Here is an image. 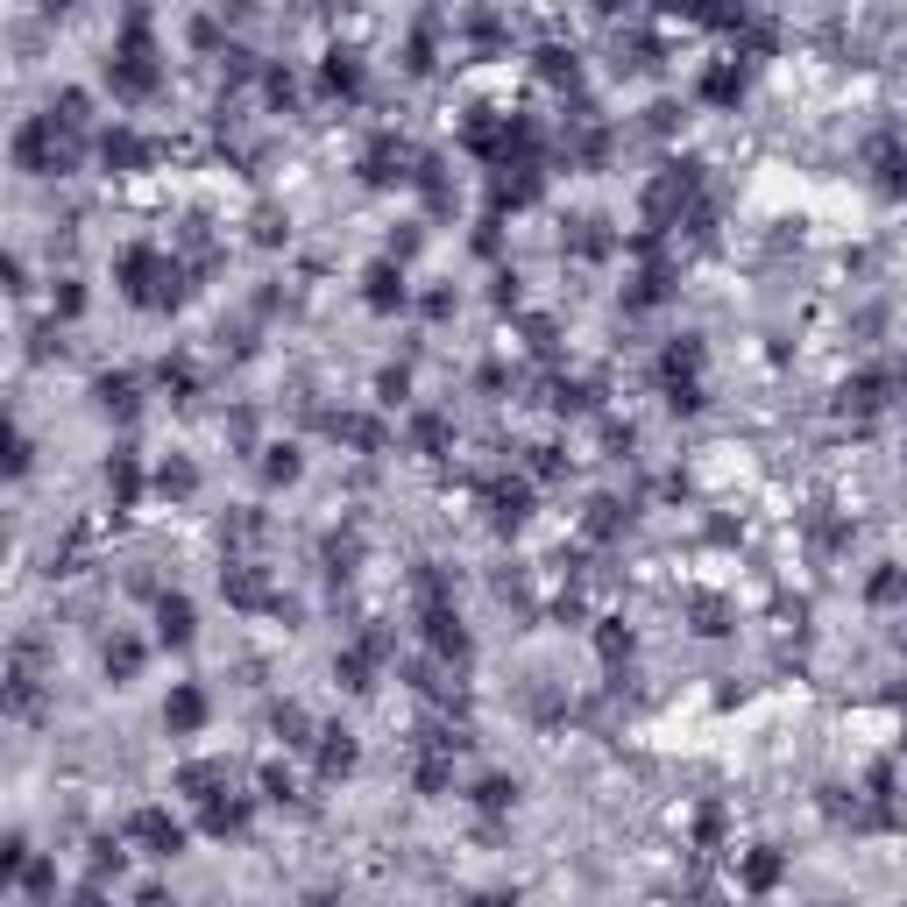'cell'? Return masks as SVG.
I'll return each mask as SVG.
<instances>
[{
  "label": "cell",
  "instance_id": "1",
  "mask_svg": "<svg viewBox=\"0 0 907 907\" xmlns=\"http://www.w3.org/2000/svg\"><path fill=\"white\" fill-rule=\"evenodd\" d=\"M107 78H114V93H121V100L156 93V50H149V15H142V8L128 15V43L107 57Z\"/></svg>",
  "mask_w": 907,
  "mask_h": 907
},
{
  "label": "cell",
  "instance_id": "2",
  "mask_svg": "<svg viewBox=\"0 0 907 907\" xmlns=\"http://www.w3.org/2000/svg\"><path fill=\"white\" fill-rule=\"evenodd\" d=\"M121 291H128L135 305H171V298H178V263L156 256V249H128V256H121Z\"/></svg>",
  "mask_w": 907,
  "mask_h": 907
},
{
  "label": "cell",
  "instance_id": "3",
  "mask_svg": "<svg viewBox=\"0 0 907 907\" xmlns=\"http://www.w3.org/2000/svg\"><path fill=\"white\" fill-rule=\"evenodd\" d=\"M15 163H22L29 178H50V171L64 178V171H71V149L57 142V121H50V114H36V121L15 128Z\"/></svg>",
  "mask_w": 907,
  "mask_h": 907
},
{
  "label": "cell",
  "instance_id": "4",
  "mask_svg": "<svg viewBox=\"0 0 907 907\" xmlns=\"http://www.w3.org/2000/svg\"><path fill=\"white\" fill-rule=\"evenodd\" d=\"M128 837H135L149 858H178V851H185V830H178L163 808H135V815H128Z\"/></svg>",
  "mask_w": 907,
  "mask_h": 907
},
{
  "label": "cell",
  "instance_id": "5",
  "mask_svg": "<svg viewBox=\"0 0 907 907\" xmlns=\"http://www.w3.org/2000/svg\"><path fill=\"white\" fill-rule=\"evenodd\" d=\"M426 638H433V652L468 659V631H461V617H454L447 603H426Z\"/></svg>",
  "mask_w": 907,
  "mask_h": 907
},
{
  "label": "cell",
  "instance_id": "6",
  "mask_svg": "<svg viewBox=\"0 0 907 907\" xmlns=\"http://www.w3.org/2000/svg\"><path fill=\"white\" fill-rule=\"evenodd\" d=\"M163 723H171L178 737L199 730V723H206V695H199V688H171V702H163Z\"/></svg>",
  "mask_w": 907,
  "mask_h": 907
},
{
  "label": "cell",
  "instance_id": "7",
  "mask_svg": "<svg viewBox=\"0 0 907 907\" xmlns=\"http://www.w3.org/2000/svg\"><path fill=\"white\" fill-rule=\"evenodd\" d=\"M489 504H497V525H525L532 518V489L525 482H497V489H489Z\"/></svg>",
  "mask_w": 907,
  "mask_h": 907
},
{
  "label": "cell",
  "instance_id": "8",
  "mask_svg": "<svg viewBox=\"0 0 907 907\" xmlns=\"http://www.w3.org/2000/svg\"><path fill=\"white\" fill-rule=\"evenodd\" d=\"M156 631H163V645H185L192 638V603L185 596H163L156 603Z\"/></svg>",
  "mask_w": 907,
  "mask_h": 907
},
{
  "label": "cell",
  "instance_id": "9",
  "mask_svg": "<svg viewBox=\"0 0 907 907\" xmlns=\"http://www.w3.org/2000/svg\"><path fill=\"white\" fill-rule=\"evenodd\" d=\"M390 178H411V171H404V142L383 135V142L369 149V185H390Z\"/></svg>",
  "mask_w": 907,
  "mask_h": 907
},
{
  "label": "cell",
  "instance_id": "10",
  "mask_svg": "<svg viewBox=\"0 0 907 907\" xmlns=\"http://www.w3.org/2000/svg\"><path fill=\"white\" fill-rule=\"evenodd\" d=\"M100 156L114 163V171H135V163H149V149H142V135H128V128H114V135L100 142Z\"/></svg>",
  "mask_w": 907,
  "mask_h": 907
},
{
  "label": "cell",
  "instance_id": "11",
  "mask_svg": "<svg viewBox=\"0 0 907 907\" xmlns=\"http://www.w3.org/2000/svg\"><path fill=\"white\" fill-rule=\"evenodd\" d=\"M355 766V745H348V730H326V745H319V773L326 780H341Z\"/></svg>",
  "mask_w": 907,
  "mask_h": 907
},
{
  "label": "cell",
  "instance_id": "12",
  "mask_svg": "<svg viewBox=\"0 0 907 907\" xmlns=\"http://www.w3.org/2000/svg\"><path fill=\"white\" fill-rule=\"evenodd\" d=\"M369 305H376V312H390V305H404V277H397L390 263H376V270H369Z\"/></svg>",
  "mask_w": 907,
  "mask_h": 907
},
{
  "label": "cell",
  "instance_id": "13",
  "mask_svg": "<svg viewBox=\"0 0 907 907\" xmlns=\"http://www.w3.org/2000/svg\"><path fill=\"white\" fill-rule=\"evenodd\" d=\"M241 822H249V801H206V830L213 837H234Z\"/></svg>",
  "mask_w": 907,
  "mask_h": 907
},
{
  "label": "cell",
  "instance_id": "14",
  "mask_svg": "<svg viewBox=\"0 0 907 907\" xmlns=\"http://www.w3.org/2000/svg\"><path fill=\"white\" fill-rule=\"evenodd\" d=\"M886 404V376H858V383H844V411H879Z\"/></svg>",
  "mask_w": 907,
  "mask_h": 907
},
{
  "label": "cell",
  "instance_id": "15",
  "mask_svg": "<svg viewBox=\"0 0 907 907\" xmlns=\"http://www.w3.org/2000/svg\"><path fill=\"white\" fill-rule=\"evenodd\" d=\"M355 86H362V64L348 50H334V57H326V93H355Z\"/></svg>",
  "mask_w": 907,
  "mask_h": 907
},
{
  "label": "cell",
  "instance_id": "16",
  "mask_svg": "<svg viewBox=\"0 0 907 907\" xmlns=\"http://www.w3.org/2000/svg\"><path fill=\"white\" fill-rule=\"evenodd\" d=\"M86 114H93V100L78 93V86H64V93H57V107H50V121H64V128H86Z\"/></svg>",
  "mask_w": 907,
  "mask_h": 907
},
{
  "label": "cell",
  "instance_id": "17",
  "mask_svg": "<svg viewBox=\"0 0 907 907\" xmlns=\"http://www.w3.org/2000/svg\"><path fill=\"white\" fill-rule=\"evenodd\" d=\"M220 582H227V596H234L241 610H256V603H263V582H256V574H249V567H227V574H220Z\"/></svg>",
  "mask_w": 907,
  "mask_h": 907
},
{
  "label": "cell",
  "instance_id": "18",
  "mask_svg": "<svg viewBox=\"0 0 907 907\" xmlns=\"http://www.w3.org/2000/svg\"><path fill=\"white\" fill-rule=\"evenodd\" d=\"M107 489H114V504H135L142 475H135V461H128V454H114V468H107Z\"/></svg>",
  "mask_w": 907,
  "mask_h": 907
},
{
  "label": "cell",
  "instance_id": "19",
  "mask_svg": "<svg viewBox=\"0 0 907 907\" xmlns=\"http://www.w3.org/2000/svg\"><path fill=\"white\" fill-rule=\"evenodd\" d=\"M135 667H142V645H135V638H114V645H107V674H114V681H128Z\"/></svg>",
  "mask_w": 907,
  "mask_h": 907
},
{
  "label": "cell",
  "instance_id": "20",
  "mask_svg": "<svg viewBox=\"0 0 907 907\" xmlns=\"http://www.w3.org/2000/svg\"><path fill=\"white\" fill-rule=\"evenodd\" d=\"M100 404L128 419V411H135V383H128V376H100Z\"/></svg>",
  "mask_w": 907,
  "mask_h": 907
},
{
  "label": "cell",
  "instance_id": "21",
  "mask_svg": "<svg viewBox=\"0 0 907 907\" xmlns=\"http://www.w3.org/2000/svg\"><path fill=\"white\" fill-rule=\"evenodd\" d=\"M780 879V851H745V886H773Z\"/></svg>",
  "mask_w": 907,
  "mask_h": 907
},
{
  "label": "cell",
  "instance_id": "22",
  "mask_svg": "<svg viewBox=\"0 0 907 907\" xmlns=\"http://www.w3.org/2000/svg\"><path fill=\"white\" fill-rule=\"evenodd\" d=\"M22 886H29V900H50V893H57V865H50V858H29Z\"/></svg>",
  "mask_w": 907,
  "mask_h": 907
},
{
  "label": "cell",
  "instance_id": "23",
  "mask_svg": "<svg viewBox=\"0 0 907 907\" xmlns=\"http://www.w3.org/2000/svg\"><path fill=\"white\" fill-rule=\"evenodd\" d=\"M589 532H596V539L624 532V504H610V497H603V504H589Z\"/></svg>",
  "mask_w": 907,
  "mask_h": 907
},
{
  "label": "cell",
  "instance_id": "24",
  "mask_svg": "<svg viewBox=\"0 0 907 907\" xmlns=\"http://www.w3.org/2000/svg\"><path fill=\"white\" fill-rule=\"evenodd\" d=\"M475 801H482V808H511V801H518V780H504V773H497V780H482Z\"/></svg>",
  "mask_w": 907,
  "mask_h": 907
},
{
  "label": "cell",
  "instance_id": "25",
  "mask_svg": "<svg viewBox=\"0 0 907 907\" xmlns=\"http://www.w3.org/2000/svg\"><path fill=\"white\" fill-rule=\"evenodd\" d=\"M192 482H199V475H192L185 461H171V468L156 475V489H163V497H192Z\"/></svg>",
  "mask_w": 907,
  "mask_h": 907
},
{
  "label": "cell",
  "instance_id": "26",
  "mask_svg": "<svg viewBox=\"0 0 907 907\" xmlns=\"http://www.w3.org/2000/svg\"><path fill=\"white\" fill-rule=\"evenodd\" d=\"M737 86H745V78H737L730 64H716V71L702 78V93H709V100H737Z\"/></svg>",
  "mask_w": 907,
  "mask_h": 907
},
{
  "label": "cell",
  "instance_id": "27",
  "mask_svg": "<svg viewBox=\"0 0 907 907\" xmlns=\"http://www.w3.org/2000/svg\"><path fill=\"white\" fill-rule=\"evenodd\" d=\"M596 645H603V659H631V631H624L617 617H610V624L596 631Z\"/></svg>",
  "mask_w": 907,
  "mask_h": 907
},
{
  "label": "cell",
  "instance_id": "28",
  "mask_svg": "<svg viewBox=\"0 0 907 907\" xmlns=\"http://www.w3.org/2000/svg\"><path fill=\"white\" fill-rule=\"evenodd\" d=\"M121 858H128V851H121L114 837H100V844H93V879H107V872H121Z\"/></svg>",
  "mask_w": 907,
  "mask_h": 907
},
{
  "label": "cell",
  "instance_id": "29",
  "mask_svg": "<svg viewBox=\"0 0 907 907\" xmlns=\"http://www.w3.org/2000/svg\"><path fill=\"white\" fill-rule=\"evenodd\" d=\"M900 589H907V574H900V567H879V574H872V603H893Z\"/></svg>",
  "mask_w": 907,
  "mask_h": 907
},
{
  "label": "cell",
  "instance_id": "30",
  "mask_svg": "<svg viewBox=\"0 0 907 907\" xmlns=\"http://www.w3.org/2000/svg\"><path fill=\"white\" fill-rule=\"evenodd\" d=\"M305 730H312L305 709H277V737H284V745H305Z\"/></svg>",
  "mask_w": 907,
  "mask_h": 907
},
{
  "label": "cell",
  "instance_id": "31",
  "mask_svg": "<svg viewBox=\"0 0 907 907\" xmlns=\"http://www.w3.org/2000/svg\"><path fill=\"white\" fill-rule=\"evenodd\" d=\"M263 468H270V482H291V475H298V447H270Z\"/></svg>",
  "mask_w": 907,
  "mask_h": 907
},
{
  "label": "cell",
  "instance_id": "32",
  "mask_svg": "<svg viewBox=\"0 0 907 907\" xmlns=\"http://www.w3.org/2000/svg\"><path fill=\"white\" fill-rule=\"evenodd\" d=\"M411 433H419V447H426V454H440V447H447V426L433 419V411H426V419H419V426H411Z\"/></svg>",
  "mask_w": 907,
  "mask_h": 907
},
{
  "label": "cell",
  "instance_id": "33",
  "mask_svg": "<svg viewBox=\"0 0 907 907\" xmlns=\"http://www.w3.org/2000/svg\"><path fill=\"white\" fill-rule=\"evenodd\" d=\"M695 617H702V631H730V610H723V603H709V596L695 603Z\"/></svg>",
  "mask_w": 907,
  "mask_h": 907
},
{
  "label": "cell",
  "instance_id": "34",
  "mask_svg": "<svg viewBox=\"0 0 907 907\" xmlns=\"http://www.w3.org/2000/svg\"><path fill=\"white\" fill-rule=\"evenodd\" d=\"M135 907H171V893H163V886H149V893H142Z\"/></svg>",
  "mask_w": 907,
  "mask_h": 907
},
{
  "label": "cell",
  "instance_id": "35",
  "mask_svg": "<svg viewBox=\"0 0 907 907\" xmlns=\"http://www.w3.org/2000/svg\"><path fill=\"white\" fill-rule=\"evenodd\" d=\"M71 907H107V893H100V886H86V893H78Z\"/></svg>",
  "mask_w": 907,
  "mask_h": 907
},
{
  "label": "cell",
  "instance_id": "36",
  "mask_svg": "<svg viewBox=\"0 0 907 907\" xmlns=\"http://www.w3.org/2000/svg\"><path fill=\"white\" fill-rule=\"evenodd\" d=\"M468 907H504V900H468Z\"/></svg>",
  "mask_w": 907,
  "mask_h": 907
},
{
  "label": "cell",
  "instance_id": "37",
  "mask_svg": "<svg viewBox=\"0 0 907 907\" xmlns=\"http://www.w3.org/2000/svg\"><path fill=\"white\" fill-rule=\"evenodd\" d=\"M900 383H907V369H900Z\"/></svg>",
  "mask_w": 907,
  "mask_h": 907
}]
</instances>
